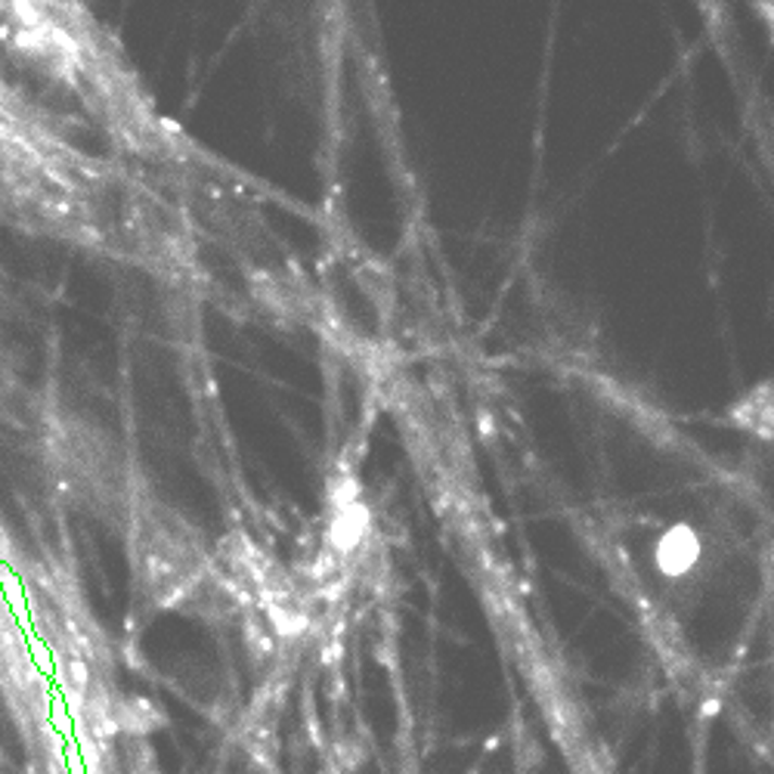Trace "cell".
Returning <instances> with one entry per match:
<instances>
[{
    "instance_id": "1",
    "label": "cell",
    "mask_w": 774,
    "mask_h": 774,
    "mask_svg": "<svg viewBox=\"0 0 774 774\" xmlns=\"http://www.w3.org/2000/svg\"><path fill=\"white\" fill-rule=\"evenodd\" d=\"M657 558H660V567L670 570V573L688 570V567L694 564V558H697V540H694V533L685 530V526H678V530L667 533L663 543H660Z\"/></svg>"
}]
</instances>
